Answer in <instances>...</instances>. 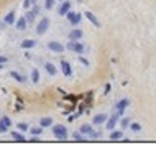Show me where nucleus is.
I'll return each instance as SVG.
<instances>
[{"label": "nucleus", "mask_w": 156, "mask_h": 148, "mask_svg": "<svg viewBox=\"0 0 156 148\" xmlns=\"http://www.w3.org/2000/svg\"><path fill=\"white\" fill-rule=\"evenodd\" d=\"M84 137H89V138L92 140H97L100 138V132H95L94 128H92V125H89V123H84V125H81V130H79Z\"/></svg>", "instance_id": "1"}, {"label": "nucleus", "mask_w": 156, "mask_h": 148, "mask_svg": "<svg viewBox=\"0 0 156 148\" xmlns=\"http://www.w3.org/2000/svg\"><path fill=\"white\" fill-rule=\"evenodd\" d=\"M128 127H130L131 132H140V130H141V125H140L138 122H133V123L130 122V125H128Z\"/></svg>", "instance_id": "27"}, {"label": "nucleus", "mask_w": 156, "mask_h": 148, "mask_svg": "<svg viewBox=\"0 0 156 148\" xmlns=\"http://www.w3.org/2000/svg\"><path fill=\"white\" fill-rule=\"evenodd\" d=\"M82 36H84V31L82 30H79V28H76V30H72V31L69 33V40H82Z\"/></svg>", "instance_id": "13"}, {"label": "nucleus", "mask_w": 156, "mask_h": 148, "mask_svg": "<svg viewBox=\"0 0 156 148\" xmlns=\"http://www.w3.org/2000/svg\"><path fill=\"white\" fill-rule=\"evenodd\" d=\"M15 20H16V15H15V12H10V13H7V15H5V18H4L5 25H13V23H15Z\"/></svg>", "instance_id": "17"}, {"label": "nucleus", "mask_w": 156, "mask_h": 148, "mask_svg": "<svg viewBox=\"0 0 156 148\" xmlns=\"http://www.w3.org/2000/svg\"><path fill=\"white\" fill-rule=\"evenodd\" d=\"M54 7V0H45V8L46 10H51Z\"/></svg>", "instance_id": "29"}, {"label": "nucleus", "mask_w": 156, "mask_h": 148, "mask_svg": "<svg viewBox=\"0 0 156 148\" xmlns=\"http://www.w3.org/2000/svg\"><path fill=\"white\" fill-rule=\"evenodd\" d=\"M61 71H62V74H64L66 78H71V76H72V66H71L67 61H64V59L61 61Z\"/></svg>", "instance_id": "10"}, {"label": "nucleus", "mask_w": 156, "mask_h": 148, "mask_svg": "<svg viewBox=\"0 0 156 148\" xmlns=\"http://www.w3.org/2000/svg\"><path fill=\"white\" fill-rule=\"evenodd\" d=\"M48 28H49V18H48V16H45V18H41L40 23H38L36 33H38V35H45V33L48 31Z\"/></svg>", "instance_id": "5"}, {"label": "nucleus", "mask_w": 156, "mask_h": 148, "mask_svg": "<svg viewBox=\"0 0 156 148\" xmlns=\"http://www.w3.org/2000/svg\"><path fill=\"white\" fill-rule=\"evenodd\" d=\"M59 2H62V0H59Z\"/></svg>", "instance_id": "40"}, {"label": "nucleus", "mask_w": 156, "mask_h": 148, "mask_svg": "<svg viewBox=\"0 0 156 148\" xmlns=\"http://www.w3.org/2000/svg\"><path fill=\"white\" fill-rule=\"evenodd\" d=\"M12 138L16 140V142H25V135L20 132H12Z\"/></svg>", "instance_id": "23"}, {"label": "nucleus", "mask_w": 156, "mask_h": 148, "mask_svg": "<svg viewBox=\"0 0 156 148\" xmlns=\"http://www.w3.org/2000/svg\"><path fill=\"white\" fill-rule=\"evenodd\" d=\"M79 114H81V112H77V114H72V115H69V119H67V120H69V122H72V120H76V117H77Z\"/></svg>", "instance_id": "33"}, {"label": "nucleus", "mask_w": 156, "mask_h": 148, "mask_svg": "<svg viewBox=\"0 0 156 148\" xmlns=\"http://www.w3.org/2000/svg\"><path fill=\"white\" fill-rule=\"evenodd\" d=\"M31 81L35 82V84L40 82V71H38L36 68H33V69H31Z\"/></svg>", "instance_id": "22"}, {"label": "nucleus", "mask_w": 156, "mask_h": 148, "mask_svg": "<svg viewBox=\"0 0 156 148\" xmlns=\"http://www.w3.org/2000/svg\"><path fill=\"white\" fill-rule=\"evenodd\" d=\"M130 117H125V119H120V125H122V128L125 130V128H128V125H130Z\"/></svg>", "instance_id": "26"}, {"label": "nucleus", "mask_w": 156, "mask_h": 148, "mask_svg": "<svg viewBox=\"0 0 156 148\" xmlns=\"http://www.w3.org/2000/svg\"><path fill=\"white\" fill-rule=\"evenodd\" d=\"M53 125V119L51 117H43V119L40 120V127L46 128V127H51Z\"/></svg>", "instance_id": "19"}, {"label": "nucleus", "mask_w": 156, "mask_h": 148, "mask_svg": "<svg viewBox=\"0 0 156 148\" xmlns=\"http://www.w3.org/2000/svg\"><path fill=\"white\" fill-rule=\"evenodd\" d=\"M20 46L23 49H31V48H35V46H36V40H23Z\"/></svg>", "instance_id": "14"}, {"label": "nucleus", "mask_w": 156, "mask_h": 148, "mask_svg": "<svg viewBox=\"0 0 156 148\" xmlns=\"http://www.w3.org/2000/svg\"><path fill=\"white\" fill-rule=\"evenodd\" d=\"M45 69H46V73H48L49 76H56V74H57V69H56V66H54L53 63H46Z\"/></svg>", "instance_id": "15"}, {"label": "nucleus", "mask_w": 156, "mask_h": 148, "mask_svg": "<svg viewBox=\"0 0 156 148\" xmlns=\"http://www.w3.org/2000/svg\"><path fill=\"white\" fill-rule=\"evenodd\" d=\"M15 25H16V28L20 30V31H23V30H26V20H25V16H20L18 20H15Z\"/></svg>", "instance_id": "16"}, {"label": "nucleus", "mask_w": 156, "mask_h": 148, "mask_svg": "<svg viewBox=\"0 0 156 148\" xmlns=\"http://www.w3.org/2000/svg\"><path fill=\"white\" fill-rule=\"evenodd\" d=\"M10 76H12V78L15 79L16 82H25V81H26V78H25L23 74L16 73V71H12V73H10Z\"/></svg>", "instance_id": "20"}, {"label": "nucleus", "mask_w": 156, "mask_h": 148, "mask_svg": "<svg viewBox=\"0 0 156 148\" xmlns=\"http://www.w3.org/2000/svg\"><path fill=\"white\" fill-rule=\"evenodd\" d=\"M18 130L26 132V130H28V125H26V123H18Z\"/></svg>", "instance_id": "31"}, {"label": "nucleus", "mask_w": 156, "mask_h": 148, "mask_svg": "<svg viewBox=\"0 0 156 148\" xmlns=\"http://www.w3.org/2000/svg\"><path fill=\"white\" fill-rule=\"evenodd\" d=\"M105 120H107V115L105 114H99V115H95L94 117V125H102V123H105Z\"/></svg>", "instance_id": "18"}, {"label": "nucleus", "mask_w": 156, "mask_h": 148, "mask_svg": "<svg viewBox=\"0 0 156 148\" xmlns=\"http://www.w3.org/2000/svg\"><path fill=\"white\" fill-rule=\"evenodd\" d=\"M69 10H71V2H69V0H62V4L59 5V10H57V13H59L61 16H64L66 13L69 12Z\"/></svg>", "instance_id": "11"}, {"label": "nucleus", "mask_w": 156, "mask_h": 148, "mask_svg": "<svg viewBox=\"0 0 156 148\" xmlns=\"http://www.w3.org/2000/svg\"><path fill=\"white\" fill-rule=\"evenodd\" d=\"M66 48L69 49V51H72V53H77V54H84V51H86V46L77 40H69V43L66 45Z\"/></svg>", "instance_id": "2"}, {"label": "nucleus", "mask_w": 156, "mask_h": 148, "mask_svg": "<svg viewBox=\"0 0 156 148\" xmlns=\"http://www.w3.org/2000/svg\"><path fill=\"white\" fill-rule=\"evenodd\" d=\"M38 15H40V7H38V4H35L31 10H28V12H26L25 20H26V23H33V21H35V18H36Z\"/></svg>", "instance_id": "4"}, {"label": "nucleus", "mask_w": 156, "mask_h": 148, "mask_svg": "<svg viewBox=\"0 0 156 148\" xmlns=\"http://www.w3.org/2000/svg\"><path fill=\"white\" fill-rule=\"evenodd\" d=\"M128 105H130V99H122V100H118V102L115 104V112H118L122 115Z\"/></svg>", "instance_id": "9"}, {"label": "nucleus", "mask_w": 156, "mask_h": 148, "mask_svg": "<svg viewBox=\"0 0 156 148\" xmlns=\"http://www.w3.org/2000/svg\"><path fill=\"white\" fill-rule=\"evenodd\" d=\"M30 2H31V5H35V4L38 2V0H30Z\"/></svg>", "instance_id": "37"}, {"label": "nucleus", "mask_w": 156, "mask_h": 148, "mask_svg": "<svg viewBox=\"0 0 156 148\" xmlns=\"http://www.w3.org/2000/svg\"><path fill=\"white\" fill-rule=\"evenodd\" d=\"M51 127H53V135L56 137L57 140H66L67 137H69L67 128H66L64 125H61V123H57V125H51Z\"/></svg>", "instance_id": "3"}, {"label": "nucleus", "mask_w": 156, "mask_h": 148, "mask_svg": "<svg viewBox=\"0 0 156 148\" xmlns=\"http://www.w3.org/2000/svg\"><path fill=\"white\" fill-rule=\"evenodd\" d=\"M118 119H120V114H118V112H115L110 119L107 117V120H105V122H107V130H113L115 125L118 123Z\"/></svg>", "instance_id": "8"}, {"label": "nucleus", "mask_w": 156, "mask_h": 148, "mask_svg": "<svg viewBox=\"0 0 156 148\" xmlns=\"http://www.w3.org/2000/svg\"><path fill=\"white\" fill-rule=\"evenodd\" d=\"M30 132H31V135H33V137H40L41 133H43V127H33Z\"/></svg>", "instance_id": "25"}, {"label": "nucleus", "mask_w": 156, "mask_h": 148, "mask_svg": "<svg viewBox=\"0 0 156 148\" xmlns=\"http://www.w3.org/2000/svg\"><path fill=\"white\" fill-rule=\"evenodd\" d=\"M2 69H4V64H2V63H0V71H2Z\"/></svg>", "instance_id": "38"}, {"label": "nucleus", "mask_w": 156, "mask_h": 148, "mask_svg": "<svg viewBox=\"0 0 156 148\" xmlns=\"http://www.w3.org/2000/svg\"><path fill=\"white\" fill-rule=\"evenodd\" d=\"M79 61H81V64H84V66H89V61H87L86 58L82 56V54H79Z\"/></svg>", "instance_id": "30"}, {"label": "nucleus", "mask_w": 156, "mask_h": 148, "mask_svg": "<svg viewBox=\"0 0 156 148\" xmlns=\"http://www.w3.org/2000/svg\"><path fill=\"white\" fill-rule=\"evenodd\" d=\"M0 123H4L5 127H12V120H10V117H7V115H4V117H2V119H0Z\"/></svg>", "instance_id": "24"}, {"label": "nucleus", "mask_w": 156, "mask_h": 148, "mask_svg": "<svg viewBox=\"0 0 156 148\" xmlns=\"http://www.w3.org/2000/svg\"><path fill=\"white\" fill-rule=\"evenodd\" d=\"M86 18H87V20H89L92 25H94L95 28H99V26H100V21H99V18H97V16H95L92 12H86Z\"/></svg>", "instance_id": "12"}, {"label": "nucleus", "mask_w": 156, "mask_h": 148, "mask_svg": "<svg viewBox=\"0 0 156 148\" xmlns=\"http://www.w3.org/2000/svg\"><path fill=\"white\" fill-rule=\"evenodd\" d=\"M48 49L49 51H53V53H62L66 49L64 45H61L59 41H49L48 43Z\"/></svg>", "instance_id": "7"}, {"label": "nucleus", "mask_w": 156, "mask_h": 148, "mask_svg": "<svg viewBox=\"0 0 156 148\" xmlns=\"http://www.w3.org/2000/svg\"><path fill=\"white\" fill-rule=\"evenodd\" d=\"M5 132H8V127H5L4 123H0V133H5Z\"/></svg>", "instance_id": "32"}, {"label": "nucleus", "mask_w": 156, "mask_h": 148, "mask_svg": "<svg viewBox=\"0 0 156 148\" xmlns=\"http://www.w3.org/2000/svg\"><path fill=\"white\" fill-rule=\"evenodd\" d=\"M8 61V59H7V58H5V56H0V63H2V64H5V63H7Z\"/></svg>", "instance_id": "36"}, {"label": "nucleus", "mask_w": 156, "mask_h": 148, "mask_svg": "<svg viewBox=\"0 0 156 148\" xmlns=\"http://www.w3.org/2000/svg\"><path fill=\"white\" fill-rule=\"evenodd\" d=\"M108 92H110V84H105V92L104 94H108Z\"/></svg>", "instance_id": "35"}, {"label": "nucleus", "mask_w": 156, "mask_h": 148, "mask_svg": "<svg viewBox=\"0 0 156 148\" xmlns=\"http://www.w3.org/2000/svg\"><path fill=\"white\" fill-rule=\"evenodd\" d=\"M66 18L69 20V23L71 25H79V21H81V13H77V12H72V10H69V12L66 13Z\"/></svg>", "instance_id": "6"}, {"label": "nucleus", "mask_w": 156, "mask_h": 148, "mask_svg": "<svg viewBox=\"0 0 156 148\" xmlns=\"http://www.w3.org/2000/svg\"><path fill=\"white\" fill-rule=\"evenodd\" d=\"M77 2H79V4H81V2H82V0H77Z\"/></svg>", "instance_id": "39"}, {"label": "nucleus", "mask_w": 156, "mask_h": 148, "mask_svg": "<svg viewBox=\"0 0 156 148\" xmlns=\"http://www.w3.org/2000/svg\"><path fill=\"white\" fill-rule=\"evenodd\" d=\"M72 138L77 140V142H84V140H86V137L82 135L81 132H74V133H72Z\"/></svg>", "instance_id": "28"}, {"label": "nucleus", "mask_w": 156, "mask_h": 148, "mask_svg": "<svg viewBox=\"0 0 156 148\" xmlns=\"http://www.w3.org/2000/svg\"><path fill=\"white\" fill-rule=\"evenodd\" d=\"M120 138H123L122 130H110V140H120Z\"/></svg>", "instance_id": "21"}, {"label": "nucleus", "mask_w": 156, "mask_h": 148, "mask_svg": "<svg viewBox=\"0 0 156 148\" xmlns=\"http://www.w3.org/2000/svg\"><path fill=\"white\" fill-rule=\"evenodd\" d=\"M23 7H25V8H30V7H31V2H30V0H25V2H23Z\"/></svg>", "instance_id": "34"}]
</instances>
